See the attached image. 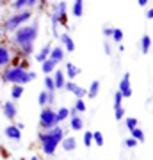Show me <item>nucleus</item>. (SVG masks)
<instances>
[{"instance_id": "nucleus-15", "label": "nucleus", "mask_w": 153, "mask_h": 160, "mask_svg": "<svg viewBox=\"0 0 153 160\" xmlns=\"http://www.w3.org/2000/svg\"><path fill=\"white\" fill-rule=\"evenodd\" d=\"M139 48H141V53L142 55H148L150 50H151V36L150 34H144L139 41Z\"/></svg>"}, {"instance_id": "nucleus-26", "label": "nucleus", "mask_w": 153, "mask_h": 160, "mask_svg": "<svg viewBox=\"0 0 153 160\" xmlns=\"http://www.w3.org/2000/svg\"><path fill=\"white\" fill-rule=\"evenodd\" d=\"M43 84H45V91L55 92V86H54V78H52V75H45V80H43Z\"/></svg>"}, {"instance_id": "nucleus-29", "label": "nucleus", "mask_w": 153, "mask_h": 160, "mask_svg": "<svg viewBox=\"0 0 153 160\" xmlns=\"http://www.w3.org/2000/svg\"><path fill=\"white\" fill-rule=\"evenodd\" d=\"M110 39L114 41V43H121V41H123V30L121 29H114L112 30V36H110Z\"/></svg>"}, {"instance_id": "nucleus-47", "label": "nucleus", "mask_w": 153, "mask_h": 160, "mask_svg": "<svg viewBox=\"0 0 153 160\" xmlns=\"http://www.w3.org/2000/svg\"><path fill=\"white\" fill-rule=\"evenodd\" d=\"M28 160H39V157H38V155H32V157H30Z\"/></svg>"}, {"instance_id": "nucleus-43", "label": "nucleus", "mask_w": 153, "mask_h": 160, "mask_svg": "<svg viewBox=\"0 0 153 160\" xmlns=\"http://www.w3.org/2000/svg\"><path fill=\"white\" fill-rule=\"evenodd\" d=\"M4 38H6V30H4L2 23H0V41H4Z\"/></svg>"}, {"instance_id": "nucleus-13", "label": "nucleus", "mask_w": 153, "mask_h": 160, "mask_svg": "<svg viewBox=\"0 0 153 160\" xmlns=\"http://www.w3.org/2000/svg\"><path fill=\"white\" fill-rule=\"evenodd\" d=\"M59 41H61V46L64 48V52H75V41L68 32H63L59 36Z\"/></svg>"}, {"instance_id": "nucleus-5", "label": "nucleus", "mask_w": 153, "mask_h": 160, "mask_svg": "<svg viewBox=\"0 0 153 160\" xmlns=\"http://www.w3.org/2000/svg\"><path fill=\"white\" fill-rule=\"evenodd\" d=\"M50 20H52V23H57V25L68 27V4H66L64 0L57 2L55 6L52 7Z\"/></svg>"}, {"instance_id": "nucleus-8", "label": "nucleus", "mask_w": 153, "mask_h": 160, "mask_svg": "<svg viewBox=\"0 0 153 160\" xmlns=\"http://www.w3.org/2000/svg\"><path fill=\"white\" fill-rule=\"evenodd\" d=\"M13 61V50L7 45H2L0 43V69L9 66Z\"/></svg>"}, {"instance_id": "nucleus-40", "label": "nucleus", "mask_w": 153, "mask_h": 160, "mask_svg": "<svg viewBox=\"0 0 153 160\" xmlns=\"http://www.w3.org/2000/svg\"><path fill=\"white\" fill-rule=\"evenodd\" d=\"M103 48H105V53H107V55H112V48H110V43H109L107 39L103 41Z\"/></svg>"}, {"instance_id": "nucleus-14", "label": "nucleus", "mask_w": 153, "mask_h": 160, "mask_svg": "<svg viewBox=\"0 0 153 160\" xmlns=\"http://www.w3.org/2000/svg\"><path fill=\"white\" fill-rule=\"evenodd\" d=\"M4 135H6L9 141H20L22 139V130H18L16 125H7L4 128Z\"/></svg>"}, {"instance_id": "nucleus-36", "label": "nucleus", "mask_w": 153, "mask_h": 160, "mask_svg": "<svg viewBox=\"0 0 153 160\" xmlns=\"http://www.w3.org/2000/svg\"><path fill=\"white\" fill-rule=\"evenodd\" d=\"M137 144H139V142H137L135 139H132V137L125 139V146H126V148H130V149H132V148H135Z\"/></svg>"}, {"instance_id": "nucleus-44", "label": "nucleus", "mask_w": 153, "mask_h": 160, "mask_svg": "<svg viewBox=\"0 0 153 160\" xmlns=\"http://www.w3.org/2000/svg\"><path fill=\"white\" fill-rule=\"evenodd\" d=\"M137 4H139L141 7H146L148 4H150V0H137Z\"/></svg>"}, {"instance_id": "nucleus-33", "label": "nucleus", "mask_w": 153, "mask_h": 160, "mask_svg": "<svg viewBox=\"0 0 153 160\" xmlns=\"http://www.w3.org/2000/svg\"><path fill=\"white\" fill-rule=\"evenodd\" d=\"M125 123H126V128H128V130H134L139 121H137V118H126Z\"/></svg>"}, {"instance_id": "nucleus-21", "label": "nucleus", "mask_w": 153, "mask_h": 160, "mask_svg": "<svg viewBox=\"0 0 153 160\" xmlns=\"http://www.w3.org/2000/svg\"><path fill=\"white\" fill-rule=\"evenodd\" d=\"M55 68H57V64L52 61V59H46V61H43L41 62V71L45 75H52L54 71H55Z\"/></svg>"}, {"instance_id": "nucleus-27", "label": "nucleus", "mask_w": 153, "mask_h": 160, "mask_svg": "<svg viewBox=\"0 0 153 160\" xmlns=\"http://www.w3.org/2000/svg\"><path fill=\"white\" fill-rule=\"evenodd\" d=\"M130 133H132V139H135L137 142H144V139H146L144 137V132H142L141 128H137V126L134 130H130Z\"/></svg>"}, {"instance_id": "nucleus-10", "label": "nucleus", "mask_w": 153, "mask_h": 160, "mask_svg": "<svg viewBox=\"0 0 153 160\" xmlns=\"http://www.w3.org/2000/svg\"><path fill=\"white\" fill-rule=\"evenodd\" d=\"M64 89H66L68 92H71V94H75V98H82V100H84L85 92H87L84 87L77 86L73 80H66V84H64Z\"/></svg>"}, {"instance_id": "nucleus-41", "label": "nucleus", "mask_w": 153, "mask_h": 160, "mask_svg": "<svg viewBox=\"0 0 153 160\" xmlns=\"http://www.w3.org/2000/svg\"><path fill=\"white\" fill-rule=\"evenodd\" d=\"M144 16H146V20H153V9H146Z\"/></svg>"}, {"instance_id": "nucleus-11", "label": "nucleus", "mask_w": 153, "mask_h": 160, "mask_svg": "<svg viewBox=\"0 0 153 160\" xmlns=\"http://www.w3.org/2000/svg\"><path fill=\"white\" fill-rule=\"evenodd\" d=\"M64 57H66V52H64L63 46H61V45H59V46H52L48 59H52V61H54L57 66H59L61 62H64Z\"/></svg>"}, {"instance_id": "nucleus-18", "label": "nucleus", "mask_w": 153, "mask_h": 160, "mask_svg": "<svg viewBox=\"0 0 153 160\" xmlns=\"http://www.w3.org/2000/svg\"><path fill=\"white\" fill-rule=\"evenodd\" d=\"M71 14L75 18L84 16V0H73V4H71Z\"/></svg>"}, {"instance_id": "nucleus-4", "label": "nucleus", "mask_w": 153, "mask_h": 160, "mask_svg": "<svg viewBox=\"0 0 153 160\" xmlns=\"http://www.w3.org/2000/svg\"><path fill=\"white\" fill-rule=\"evenodd\" d=\"M30 18H32V11H30V9H23V11L13 12L11 16H7L6 20L2 22V27H4V30H6V34H13L18 27L28 23Z\"/></svg>"}, {"instance_id": "nucleus-31", "label": "nucleus", "mask_w": 153, "mask_h": 160, "mask_svg": "<svg viewBox=\"0 0 153 160\" xmlns=\"http://www.w3.org/2000/svg\"><path fill=\"white\" fill-rule=\"evenodd\" d=\"M93 142L96 146H103V133L102 132H93Z\"/></svg>"}, {"instance_id": "nucleus-30", "label": "nucleus", "mask_w": 153, "mask_h": 160, "mask_svg": "<svg viewBox=\"0 0 153 160\" xmlns=\"http://www.w3.org/2000/svg\"><path fill=\"white\" fill-rule=\"evenodd\" d=\"M114 118H116V121L125 119V109H123V105H119V107H114Z\"/></svg>"}, {"instance_id": "nucleus-24", "label": "nucleus", "mask_w": 153, "mask_h": 160, "mask_svg": "<svg viewBox=\"0 0 153 160\" xmlns=\"http://www.w3.org/2000/svg\"><path fill=\"white\" fill-rule=\"evenodd\" d=\"M55 114H57V121H59V125H61L63 121L69 119V109H68V107H61L59 110H55Z\"/></svg>"}, {"instance_id": "nucleus-12", "label": "nucleus", "mask_w": 153, "mask_h": 160, "mask_svg": "<svg viewBox=\"0 0 153 160\" xmlns=\"http://www.w3.org/2000/svg\"><path fill=\"white\" fill-rule=\"evenodd\" d=\"M52 78H54V86H55V91H59V89H64V84H66V75H64L63 69L55 68V71L52 73Z\"/></svg>"}, {"instance_id": "nucleus-39", "label": "nucleus", "mask_w": 153, "mask_h": 160, "mask_svg": "<svg viewBox=\"0 0 153 160\" xmlns=\"http://www.w3.org/2000/svg\"><path fill=\"white\" fill-rule=\"evenodd\" d=\"M38 4H39V0H27V9H36L38 7Z\"/></svg>"}, {"instance_id": "nucleus-6", "label": "nucleus", "mask_w": 153, "mask_h": 160, "mask_svg": "<svg viewBox=\"0 0 153 160\" xmlns=\"http://www.w3.org/2000/svg\"><path fill=\"white\" fill-rule=\"evenodd\" d=\"M59 125V121H57V114L55 110L52 109V107H43V110H41L39 114V128L41 130H50V128H54V126Z\"/></svg>"}, {"instance_id": "nucleus-46", "label": "nucleus", "mask_w": 153, "mask_h": 160, "mask_svg": "<svg viewBox=\"0 0 153 160\" xmlns=\"http://www.w3.org/2000/svg\"><path fill=\"white\" fill-rule=\"evenodd\" d=\"M118 50H119V52H125V46H123L121 43H119V45H118Z\"/></svg>"}, {"instance_id": "nucleus-38", "label": "nucleus", "mask_w": 153, "mask_h": 160, "mask_svg": "<svg viewBox=\"0 0 153 160\" xmlns=\"http://www.w3.org/2000/svg\"><path fill=\"white\" fill-rule=\"evenodd\" d=\"M55 103V92H48V98H46V105L48 107H52Z\"/></svg>"}, {"instance_id": "nucleus-7", "label": "nucleus", "mask_w": 153, "mask_h": 160, "mask_svg": "<svg viewBox=\"0 0 153 160\" xmlns=\"http://www.w3.org/2000/svg\"><path fill=\"white\" fill-rule=\"evenodd\" d=\"M2 112H4V118L9 121L16 119L18 116V105L14 103V100H9V102H4V107H2Z\"/></svg>"}, {"instance_id": "nucleus-22", "label": "nucleus", "mask_w": 153, "mask_h": 160, "mask_svg": "<svg viewBox=\"0 0 153 160\" xmlns=\"http://www.w3.org/2000/svg\"><path fill=\"white\" fill-rule=\"evenodd\" d=\"M98 92H100V82H98V80H93L89 89H87V92H85V96H89L91 100H93V98L98 96Z\"/></svg>"}, {"instance_id": "nucleus-48", "label": "nucleus", "mask_w": 153, "mask_h": 160, "mask_svg": "<svg viewBox=\"0 0 153 160\" xmlns=\"http://www.w3.org/2000/svg\"><path fill=\"white\" fill-rule=\"evenodd\" d=\"M7 2H9V0H0V6H6Z\"/></svg>"}, {"instance_id": "nucleus-17", "label": "nucleus", "mask_w": 153, "mask_h": 160, "mask_svg": "<svg viewBox=\"0 0 153 160\" xmlns=\"http://www.w3.org/2000/svg\"><path fill=\"white\" fill-rule=\"evenodd\" d=\"M59 144H61V148L64 151H75L77 149V139L75 137H63V141Z\"/></svg>"}, {"instance_id": "nucleus-2", "label": "nucleus", "mask_w": 153, "mask_h": 160, "mask_svg": "<svg viewBox=\"0 0 153 160\" xmlns=\"http://www.w3.org/2000/svg\"><path fill=\"white\" fill-rule=\"evenodd\" d=\"M38 78V73L36 71H30V69H22L18 66H6L2 68V80L7 82V84H20V86H25L28 82Z\"/></svg>"}, {"instance_id": "nucleus-16", "label": "nucleus", "mask_w": 153, "mask_h": 160, "mask_svg": "<svg viewBox=\"0 0 153 160\" xmlns=\"http://www.w3.org/2000/svg\"><path fill=\"white\" fill-rule=\"evenodd\" d=\"M64 68H66V78L68 80H75V77H79L80 75V68L79 66H75L73 62H66L64 64Z\"/></svg>"}, {"instance_id": "nucleus-23", "label": "nucleus", "mask_w": 153, "mask_h": 160, "mask_svg": "<svg viewBox=\"0 0 153 160\" xmlns=\"http://www.w3.org/2000/svg\"><path fill=\"white\" fill-rule=\"evenodd\" d=\"M23 9H27V0H11V11L13 12L23 11Z\"/></svg>"}, {"instance_id": "nucleus-42", "label": "nucleus", "mask_w": 153, "mask_h": 160, "mask_svg": "<svg viewBox=\"0 0 153 160\" xmlns=\"http://www.w3.org/2000/svg\"><path fill=\"white\" fill-rule=\"evenodd\" d=\"M45 137H46V132L41 130L39 133H38V141H39V142H43V141H45Z\"/></svg>"}, {"instance_id": "nucleus-32", "label": "nucleus", "mask_w": 153, "mask_h": 160, "mask_svg": "<svg viewBox=\"0 0 153 160\" xmlns=\"http://www.w3.org/2000/svg\"><path fill=\"white\" fill-rule=\"evenodd\" d=\"M46 98H48V91H41L38 94V103L39 107H46Z\"/></svg>"}, {"instance_id": "nucleus-20", "label": "nucleus", "mask_w": 153, "mask_h": 160, "mask_svg": "<svg viewBox=\"0 0 153 160\" xmlns=\"http://www.w3.org/2000/svg\"><path fill=\"white\" fill-rule=\"evenodd\" d=\"M50 50H52V45H45L39 52H36V61H38L39 64L43 62V61H46L48 55H50Z\"/></svg>"}, {"instance_id": "nucleus-34", "label": "nucleus", "mask_w": 153, "mask_h": 160, "mask_svg": "<svg viewBox=\"0 0 153 160\" xmlns=\"http://www.w3.org/2000/svg\"><path fill=\"white\" fill-rule=\"evenodd\" d=\"M91 144H93V132H85L84 133V146L89 148Z\"/></svg>"}, {"instance_id": "nucleus-19", "label": "nucleus", "mask_w": 153, "mask_h": 160, "mask_svg": "<svg viewBox=\"0 0 153 160\" xmlns=\"http://www.w3.org/2000/svg\"><path fill=\"white\" fill-rule=\"evenodd\" d=\"M69 126H71V130L80 132L82 128H84V119H82L79 114H77V116H71V118H69Z\"/></svg>"}, {"instance_id": "nucleus-3", "label": "nucleus", "mask_w": 153, "mask_h": 160, "mask_svg": "<svg viewBox=\"0 0 153 160\" xmlns=\"http://www.w3.org/2000/svg\"><path fill=\"white\" fill-rule=\"evenodd\" d=\"M63 137H66V132H64V128L61 125H57V126H54V128H50V130H46V137H45V141L41 142V151H43L46 157H54L59 142L63 141Z\"/></svg>"}, {"instance_id": "nucleus-45", "label": "nucleus", "mask_w": 153, "mask_h": 160, "mask_svg": "<svg viewBox=\"0 0 153 160\" xmlns=\"http://www.w3.org/2000/svg\"><path fill=\"white\" fill-rule=\"evenodd\" d=\"M16 128L18 130H23L25 128V123H16Z\"/></svg>"}, {"instance_id": "nucleus-9", "label": "nucleus", "mask_w": 153, "mask_h": 160, "mask_svg": "<svg viewBox=\"0 0 153 160\" xmlns=\"http://www.w3.org/2000/svg\"><path fill=\"white\" fill-rule=\"evenodd\" d=\"M118 91L121 92V96L123 98H132V86H130V73H125L123 75V78L119 82V87Z\"/></svg>"}, {"instance_id": "nucleus-35", "label": "nucleus", "mask_w": 153, "mask_h": 160, "mask_svg": "<svg viewBox=\"0 0 153 160\" xmlns=\"http://www.w3.org/2000/svg\"><path fill=\"white\" fill-rule=\"evenodd\" d=\"M123 103V96H121V92L119 91H116L114 92V107H119Z\"/></svg>"}, {"instance_id": "nucleus-25", "label": "nucleus", "mask_w": 153, "mask_h": 160, "mask_svg": "<svg viewBox=\"0 0 153 160\" xmlns=\"http://www.w3.org/2000/svg\"><path fill=\"white\" fill-rule=\"evenodd\" d=\"M23 96V86H20V84H14L11 89V100H20V98Z\"/></svg>"}, {"instance_id": "nucleus-28", "label": "nucleus", "mask_w": 153, "mask_h": 160, "mask_svg": "<svg viewBox=\"0 0 153 160\" xmlns=\"http://www.w3.org/2000/svg\"><path fill=\"white\" fill-rule=\"evenodd\" d=\"M73 109L79 112V114H82V112H85V102L82 100V98H77V102H75V105H73Z\"/></svg>"}, {"instance_id": "nucleus-1", "label": "nucleus", "mask_w": 153, "mask_h": 160, "mask_svg": "<svg viewBox=\"0 0 153 160\" xmlns=\"http://www.w3.org/2000/svg\"><path fill=\"white\" fill-rule=\"evenodd\" d=\"M39 38V22L34 20L32 23H25L22 27H18L11 34V43L18 48V55L20 57L28 59L34 53V45Z\"/></svg>"}, {"instance_id": "nucleus-37", "label": "nucleus", "mask_w": 153, "mask_h": 160, "mask_svg": "<svg viewBox=\"0 0 153 160\" xmlns=\"http://www.w3.org/2000/svg\"><path fill=\"white\" fill-rule=\"evenodd\" d=\"M112 30H114V27H110V25H105V27L102 29V32H103V36H105V38H110V36H112Z\"/></svg>"}]
</instances>
